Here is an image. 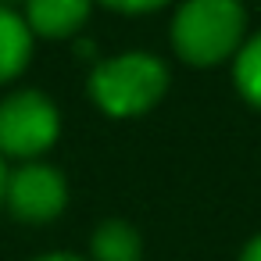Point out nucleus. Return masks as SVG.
<instances>
[{
    "label": "nucleus",
    "instance_id": "f03ea898",
    "mask_svg": "<svg viewBox=\"0 0 261 261\" xmlns=\"http://www.w3.org/2000/svg\"><path fill=\"white\" fill-rule=\"evenodd\" d=\"M168 90V68L154 54H118L93 68L90 93L111 118L147 115Z\"/></svg>",
    "mask_w": 261,
    "mask_h": 261
},
{
    "label": "nucleus",
    "instance_id": "ddd939ff",
    "mask_svg": "<svg viewBox=\"0 0 261 261\" xmlns=\"http://www.w3.org/2000/svg\"><path fill=\"white\" fill-rule=\"evenodd\" d=\"M8 4H11V0H0V8H8Z\"/></svg>",
    "mask_w": 261,
    "mask_h": 261
},
{
    "label": "nucleus",
    "instance_id": "423d86ee",
    "mask_svg": "<svg viewBox=\"0 0 261 261\" xmlns=\"http://www.w3.org/2000/svg\"><path fill=\"white\" fill-rule=\"evenodd\" d=\"M33 58V29L11 8H0V83L25 72Z\"/></svg>",
    "mask_w": 261,
    "mask_h": 261
},
{
    "label": "nucleus",
    "instance_id": "9d476101",
    "mask_svg": "<svg viewBox=\"0 0 261 261\" xmlns=\"http://www.w3.org/2000/svg\"><path fill=\"white\" fill-rule=\"evenodd\" d=\"M240 261H261V236H254V240H250V243L243 247Z\"/></svg>",
    "mask_w": 261,
    "mask_h": 261
},
{
    "label": "nucleus",
    "instance_id": "0eeeda50",
    "mask_svg": "<svg viewBox=\"0 0 261 261\" xmlns=\"http://www.w3.org/2000/svg\"><path fill=\"white\" fill-rule=\"evenodd\" d=\"M90 247L97 261H140V250H143L140 232L122 218H108L104 225H97Z\"/></svg>",
    "mask_w": 261,
    "mask_h": 261
},
{
    "label": "nucleus",
    "instance_id": "39448f33",
    "mask_svg": "<svg viewBox=\"0 0 261 261\" xmlns=\"http://www.w3.org/2000/svg\"><path fill=\"white\" fill-rule=\"evenodd\" d=\"M90 18V0H25V25L36 36L65 40Z\"/></svg>",
    "mask_w": 261,
    "mask_h": 261
},
{
    "label": "nucleus",
    "instance_id": "9b49d317",
    "mask_svg": "<svg viewBox=\"0 0 261 261\" xmlns=\"http://www.w3.org/2000/svg\"><path fill=\"white\" fill-rule=\"evenodd\" d=\"M36 261H83V257H75V254H43Z\"/></svg>",
    "mask_w": 261,
    "mask_h": 261
},
{
    "label": "nucleus",
    "instance_id": "7ed1b4c3",
    "mask_svg": "<svg viewBox=\"0 0 261 261\" xmlns=\"http://www.w3.org/2000/svg\"><path fill=\"white\" fill-rule=\"evenodd\" d=\"M61 133V115L54 100L40 90H18L0 100V154L36 158L54 147Z\"/></svg>",
    "mask_w": 261,
    "mask_h": 261
},
{
    "label": "nucleus",
    "instance_id": "20e7f679",
    "mask_svg": "<svg viewBox=\"0 0 261 261\" xmlns=\"http://www.w3.org/2000/svg\"><path fill=\"white\" fill-rule=\"evenodd\" d=\"M4 200L22 222H50L68 204V182L58 168L29 161L8 175Z\"/></svg>",
    "mask_w": 261,
    "mask_h": 261
},
{
    "label": "nucleus",
    "instance_id": "1a4fd4ad",
    "mask_svg": "<svg viewBox=\"0 0 261 261\" xmlns=\"http://www.w3.org/2000/svg\"><path fill=\"white\" fill-rule=\"evenodd\" d=\"M104 8H115V11H129V15H140V11H154L168 0H100Z\"/></svg>",
    "mask_w": 261,
    "mask_h": 261
},
{
    "label": "nucleus",
    "instance_id": "f8f14e48",
    "mask_svg": "<svg viewBox=\"0 0 261 261\" xmlns=\"http://www.w3.org/2000/svg\"><path fill=\"white\" fill-rule=\"evenodd\" d=\"M4 190H8V172H4V154H0V200H4Z\"/></svg>",
    "mask_w": 261,
    "mask_h": 261
},
{
    "label": "nucleus",
    "instance_id": "f257e3e1",
    "mask_svg": "<svg viewBox=\"0 0 261 261\" xmlns=\"http://www.w3.org/2000/svg\"><path fill=\"white\" fill-rule=\"evenodd\" d=\"M247 11L240 0H186L172 22V47L190 65H218L240 50Z\"/></svg>",
    "mask_w": 261,
    "mask_h": 261
},
{
    "label": "nucleus",
    "instance_id": "6e6552de",
    "mask_svg": "<svg viewBox=\"0 0 261 261\" xmlns=\"http://www.w3.org/2000/svg\"><path fill=\"white\" fill-rule=\"evenodd\" d=\"M232 79H236V90L247 104L261 108V33L254 40H247L240 50H236V65H232Z\"/></svg>",
    "mask_w": 261,
    "mask_h": 261
}]
</instances>
